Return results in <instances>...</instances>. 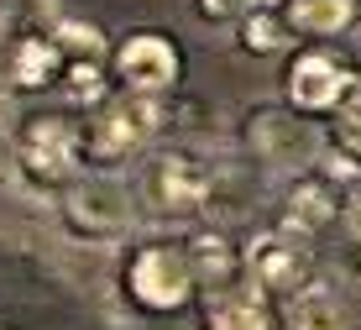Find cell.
Here are the masks:
<instances>
[{
    "instance_id": "obj_1",
    "label": "cell",
    "mask_w": 361,
    "mask_h": 330,
    "mask_svg": "<svg viewBox=\"0 0 361 330\" xmlns=\"http://www.w3.org/2000/svg\"><path fill=\"white\" fill-rule=\"evenodd\" d=\"M58 215H63L68 236L79 241H126L142 220V194L121 173L84 168L68 189H58Z\"/></svg>"
},
{
    "instance_id": "obj_2",
    "label": "cell",
    "mask_w": 361,
    "mask_h": 330,
    "mask_svg": "<svg viewBox=\"0 0 361 330\" xmlns=\"http://www.w3.org/2000/svg\"><path fill=\"white\" fill-rule=\"evenodd\" d=\"M168 126V95L147 90H110L94 105V121L84 131L90 163H126L136 152H147Z\"/></svg>"
},
{
    "instance_id": "obj_3",
    "label": "cell",
    "mask_w": 361,
    "mask_h": 330,
    "mask_svg": "<svg viewBox=\"0 0 361 330\" xmlns=\"http://www.w3.org/2000/svg\"><path fill=\"white\" fill-rule=\"evenodd\" d=\"M16 168L32 189H68L90 168V147H84L79 121L63 110H37L16 126Z\"/></svg>"
},
{
    "instance_id": "obj_4",
    "label": "cell",
    "mask_w": 361,
    "mask_h": 330,
    "mask_svg": "<svg viewBox=\"0 0 361 330\" xmlns=\"http://www.w3.org/2000/svg\"><path fill=\"white\" fill-rule=\"evenodd\" d=\"M142 205L157 220H194L215 199V168L189 147H163L142 163V184H136Z\"/></svg>"
},
{
    "instance_id": "obj_5",
    "label": "cell",
    "mask_w": 361,
    "mask_h": 330,
    "mask_svg": "<svg viewBox=\"0 0 361 330\" xmlns=\"http://www.w3.org/2000/svg\"><path fill=\"white\" fill-rule=\"evenodd\" d=\"M246 152H252L262 168L293 179V173L319 168V158H325V131H319L314 116H304V110H293V105H257L252 116H246Z\"/></svg>"
},
{
    "instance_id": "obj_6",
    "label": "cell",
    "mask_w": 361,
    "mask_h": 330,
    "mask_svg": "<svg viewBox=\"0 0 361 330\" xmlns=\"http://www.w3.org/2000/svg\"><path fill=\"white\" fill-rule=\"evenodd\" d=\"M126 294L147 314H178L194 288V262L183 241H142L126 257Z\"/></svg>"
},
{
    "instance_id": "obj_7",
    "label": "cell",
    "mask_w": 361,
    "mask_h": 330,
    "mask_svg": "<svg viewBox=\"0 0 361 330\" xmlns=\"http://www.w3.org/2000/svg\"><path fill=\"white\" fill-rule=\"evenodd\" d=\"M356 63L330 42H309V47H293V58L283 63V105L304 110V116H325L345 100L356 79Z\"/></svg>"
},
{
    "instance_id": "obj_8",
    "label": "cell",
    "mask_w": 361,
    "mask_h": 330,
    "mask_svg": "<svg viewBox=\"0 0 361 330\" xmlns=\"http://www.w3.org/2000/svg\"><path fill=\"white\" fill-rule=\"evenodd\" d=\"M246 252V278H252L257 294L267 299H293L304 283H314V252H309V236H293L283 225L252 236Z\"/></svg>"
},
{
    "instance_id": "obj_9",
    "label": "cell",
    "mask_w": 361,
    "mask_h": 330,
    "mask_svg": "<svg viewBox=\"0 0 361 330\" xmlns=\"http://www.w3.org/2000/svg\"><path fill=\"white\" fill-rule=\"evenodd\" d=\"M105 69L116 73L121 90H147V95H168L183 79V53L178 42L163 32H131L126 42L110 47Z\"/></svg>"
},
{
    "instance_id": "obj_10",
    "label": "cell",
    "mask_w": 361,
    "mask_h": 330,
    "mask_svg": "<svg viewBox=\"0 0 361 330\" xmlns=\"http://www.w3.org/2000/svg\"><path fill=\"white\" fill-rule=\"evenodd\" d=\"M341 220V189L325 168H309L288 179V194H283V231L293 236H319Z\"/></svg>"
},
{
    "instance_id": "obj_11",
    "label": "cell",
    "mask_w": 361,
    "mask_h": 330,
    "mask_svg": "<svg viewBox=\"0 0 361 330\" xmlns=\"http://www.w3.org/2000/svg\"><path fill=\"white\" fill-rule=\"evenodd\" d=\"M183 247H189L194 288H199V294H220V288L246 283V252L235 247L226 231H199V236L183 241Z\"/></svg>"
},
{
    "instance_id": "obj_12",
    "label": "cell",
    "mask_w": 361,
    "mask_h": 330,
    "mask_svg": "<svg viewBox=\"0 0 361 330\" xmlns=\"http://www.w3.org/2000/svg\"><path fill=\"white\" fill-rule=\"evenodd\" d=\"M63 53H58V42L47 37L42 27L32 32H16L11 37V53H6V73L16 90H53L58 73H63Z\"/></svg>"
},
{
    "instance_id": "obj_13",
    "label": "cell",
    "mask_w": 361,
    "mask_h": 330,
    "mask_svg": "<svg viewBox=\"0 0 361 330\" xmlns=\"http://www.w3.org/2000/svg\"><path fill=\"white\" fill-rule=\"evenodd\" d=\"M325 173L330 179H351V173H361V73L351 79V90H345V100L335 105V126L325 136Z\"/></svg>"
},
{
    "instance_id": "obj_14",
    "label": "cell",
    "mask_w": 361,
    "mask_h": 330,
    "mask_svg": "<svg viewBox=\"0 0 361 330\" xmlns=\"http://www.w3.org/2000/svg\"><path fill=\"white\" fill-rule=\"evenodd\" d=\"M278 11H283V21H288L293 37L325 42V37H345L356 27L361 0H278Z\"/></svg>"
},
{
    "instance_id": "obj_15",
    "label": "cell",
    "mask_w": 361,
    "mask_h": 330,
    "mask_svg": "<svg viewBox=\"0 0 361 330\" xmlns=\"http://www.w3.org/2000/svg\"><path fill=\"white\" fill-rule=\"evenodd\" d=\"M204 325L209 330H278L267 310V294H257L252 278L220 294H204Z\"/></svg>"
},
{
    "instance_id": "obj_16",
    "label": "cell",
    "mask_w": 361,
    "mask_h": 330,
    "mask_svg": "<svg viewBox=\"0 0 361 330\" xmlns=\"http://www.w3.org/2000/svg\"><path fill=\"white\" fill-rule=\"evenodd\" d=\"M288 330H351V310L330 283H304L288 299Z\"/></svg>"
},
{
    "instance_id": "obj_17",
    "label": "cell",
    "mask_w": 361,
    "mask_h": 330,
    "mask_svg": "<svg viewBox=\"0 0 361 330\" xmlns=\"http://www.w3.org/2000/svg\"><path fill=\"white\" fill-rule=\"evenodd\" d=\"M235 27H241V47H246V53H283V47L293 42V32H288V21H283L278 0H252Z\"/></svg>"
},
{
    "instance_id": "obj_18",
    "label": "cell",
    "mask_w": 361,
    "mask_h": 330,
    "mask_svg": "<svg viewBox=\"0 0 361 330\" xmlns=\"http://www.w3.org/2000/svg\"><path fill=\"white\" fill-rule=\"evenodd\" d=\"M105 63L99 58H68L63 63V73H58V84H63V95L73 100V105H84V110H94L99 100L110 95V84H105Z\"/></svg>"
},
{
    "instance_id": "obj_19",
    "label": "cell",
    "mask_w": 361,
    "mask_h": 330,
    "mask_svg": "<svg viewBox=\"0 0 361 330\" xmlns=\"http://www.w3.org/2000/svg\"><path fill=\"white\" fill-rule=\"evenodd\" d=\"M47 37L58 42V53H63V58H99V63L110 58V42H105V32H99L94 21L58 16L53 27H47Z\"/></svg>"
},
{
    "instance_id": "obj_20",
    "label": "cell",
    "mask_w": 361,
    "mask_h": 330,
    "mask_svg": "<svg viewBox=\"0 0 361 330\" xmlns=\"http://www.w3.org/2000/svg\"><path fill=\"white\" fill-rule=\"evenodd\" d=\"M252 0H194V16L209 21V27H226V21H241Z\"/></svg>"
},
{
    "instance_id": "obj_21",
    "label": "cell",
    "mask_w": 361,
    "mask_h": 330,
    "mask_svg": "<svg viewBox=\"0 0 361 330\" xmlns=\"http://www.w3.org/2000/svg\"><path fill=\"white\" fill-rule=\"evenodd\" d=\"M16 110H11V100H0V179H6L11 168H16Z\"/></svg>"
},
{
    "instance_id": "obj_22",
    "label": "cell",
    "mask_w": 361,
    "mask_h": 330,
    "mask_svg": "<svg viewBox=\"0 0 361 330\" xmlns=\"http://www.w3.org/2000/svg\"><path fill=\"white\" fill-rule=\"evenodd\" d=\"M341 225H345V236L361 247V184H351L341 194Z\"/></svg>"
}]
</instances>
